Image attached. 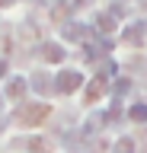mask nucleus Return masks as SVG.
Returning <instances> with one entry per match:
<instances>
[{"instance_id": "7", "label": "nucleus", "mask_w": 147, "mask_h": 153, "mask_svg": "<svg viewBox=\"0 0 147 153\" xmlns=\"http://www.w3.org/2000/svg\"><path fill=\"white\" fill-rule=\"evenodd\" d=\"M102 93V76H96V80H93V83H90V89H87V99L90 102H96V96Z\"/></svg>"}, {"instance_id": "4", "label": "nucleus", "mask_w": 147, "mask_h": 153, "mask_svg": "<svg viewBox=\"0 0 147 153\" xmlns=\"http://www.w3.org/2000/svg\"><path fill=\"white\" fill-rule=\"evenodd\" d=\"M42 57L51 61V64H58V61H64V48L61 45H42Z\"/></svg>"}, {"instance_id": "6", "label": "nucleus", "mask_w": 147, "mask_h": 153, "mask_svg": "<svg viewBox=\"0 0 147 153\" xmlns=\"http://www.w3.org/2000/svg\"><path fill=\"white\" fill-rule=\"evenodd\" d=\"M64 35H67V38H83L87 29L80 26V22H67V26H64Z\"/></svg>"}, {"instance_id": "8", "label": "nucleus", "mask_w": 147, "mask_h": 153, "mask_svg": "<svg viewBox=\"0 0 147 153\" xmlns=\"http://www.w3.org/2000/svg\"><path fill=\"white\" fill-rule=\"evenodd\" d=\"M32 86H35L39 93H48V89H51V83H48V76H45V74H35V80H32Z\"/></svg>"}, {"instance_id": "2", "label": "nucleus", "mask_w": 147, "mask_h": 153, "mask_svg": "<svg viewBox=\"0 0 147 153\" xmlns=\"http://www.w3.org/2000/svg\"><path fill=\"white\" fill-rule=\"evenodd\" d=\"M80 83H83V76H80L77 70H61L58 80H54V89H58V93H74Z\"/></svg>"}, {"instance_id": "5", "label": "nucleus", "mask_w": 147, "mask_h": 153, "mask_svg": "<svg viewBox=\"0 0 147 153\" xmlns=\"http://www.w3.org/2000/svg\"><path fill=\"white\" fill-rule=\"evenodd\" d=\"M22 93H26V76H13L10 83H7V96L10 99H19Z\"/></svg>"}, {"instance_id": "15", "label": "nucleus", "mask_w": 147, "mask_h": 153, "mask_svg": "<svg viewBox=\"0 0 147 153\" xmlns=\"http://www.w3.org/2000/svg\"><path fill=\"white\" fill-rule=\"evenodd\" d=\"M0 74H7V64H3V61H0Z\"/></svg>"}, {"instance_id": "11", "label": "nucleus", "mask_w": 147, "mask_h": 153, "mask_svg": "<svg viewBox=\"0 0 147 153\" xmlns=\"http://www.w3.org/2000/svg\"><path fill=\"white\" fill-rule=\"evenodd\" d=\"M115 153H134V143H131V140H118L115 143Z\"/></svg>"}, {"instance_id": "9", "label": "nucleus", "mask_w": 147, "mask_h": 153, "mask_svg": "<svg viewBox=\"0 0 147 153\" xmlns=\"http://www.w3.org/2000/svg\"><path fill=\"white\" fill-rule=\"evenodd\" d=\"M29 150H35V153H48V143L42 140V137H32V140H29Z\"/></svg>"}, {"instance_id": "10", "label": "nucleus", "mask_w": 147, "mask_h": 153, "mask_svg": "<svg viewBox=\"0 0 147 153\" xmlns=\"http://www.w3.org/2000/svg\"><path fill=\"white\" fill-rule=\"evenodd\" d=\"M96 26L102 29V32H109V29H112V16H102V13H99V16H96Z\"/></svg>"}, {"instance_id": "3", "label": "nucleus", "mask_w": 147, "mask_h": 153, "mask_svg": "<svg viewBox=\"0 0 147 153\" xmlns=\"http://www.w3.org/2000/svg\"><path fill=\"white\" fill-rule=\"evenodd\" d=\"M144 35H147V22H134V26L125 29V42L128 45H144Z\"/></svg>"}, {"instance_id": "1", "label": "nucleus", "mask_w": 147, "mask_h": 153, "mask_svg": "<svg viewBox=\"0 0 147 153\" xmlns=\"http://www.w3.org/2000/svg\"><path fill=\"white\" fill-rule=\"evenodd\" d=\"M45 115H48V105L39 102V105H26V108H19V115H16V118H19L26 128H32V124H39Z\"/></svg>"}, {"instance_id": "14", "label": "nucleus", "mask_w": 147, "mask_h": 153, "mask_svg": "<svg viewBox=\"0 0 147 153\" xmlns=\"http://www.w3.org/2000/svg\"><path fill=\"white\" fill-rule=\"evenodd\" d=\"M10 3H13V0H0V7H10Z\"/></svg>"}, {"instance_id": "12", "label": "nucleus", "mask_w": 147, "mask_h": 153, "mask_svg": "<svg viewBox=\"0 0 147 153\" xmlns=\"http://www.w3.org/2000/svg\"><path fill=\"white\" fill-rule=\"evenodd\" d=\"M131 118L144 121V118H147V105H134V108H131Z\"/></svg>"}, {"instance_id": "13", "label": "nucleus", "mask_w": 147, "mask_h": 153, "mask_svg": "<svg viewBox=\"0 0 147 153\" xmlns=\"http://www.w3.org/2000/svg\"><path fill=\"white\" fill-rule=\"evenodd\" d=\"M128 86H131V83H128V80H122V83L115 86V96H125V93H128Z\"/></svg>"}]
</instances>
